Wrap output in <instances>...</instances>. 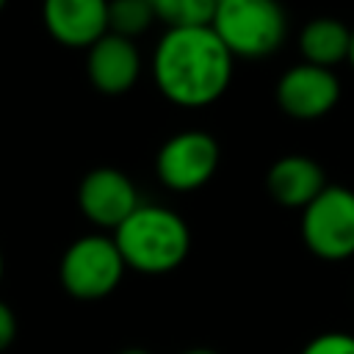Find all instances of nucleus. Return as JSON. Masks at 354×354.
<instances>
[{
    "mask_svg": "<svg viewBox=\"0 0 354 354\" xmlns=\"http://www.w3.org/2000/svg\"><path fill=\"white\" fill-rule=\"evenodd\" d=\"M0 279H3V252H0Z\"/></svg>",
    "mask_w": 354,
    "mask_h": 354,
    "instance_id": "aec40b11",
    "label": "nucleus"
},
{
    "mask_svg": "<svg viewBox=\"0 0 354 354\" xmlns=\"http://www.w3.org/2000/svg\"><path fill=\"white\" fill-rule=\"evenodd\" d=\"M340 91V80L332 69L301 61L279 75L274 100L285 116L296 122H315L337 105Z\"/></svg>",
    "mask_w": 354,
    "mask_h": 354,
    "instance_id": "0eeeda50",
    "label": "nucleus"
},
{
    "mask_svg": "<svg viewBox=\"0 0 354 354\" xmlns=\"http://www.w3.org/2000/svg\"><path fill=\"white\" fill-rule=\"evenodd\" d=\"M124 271L127 266L113 235H83L64 252L58 277L69 296L80 301H97L119 288Z\"/></svg>",
    "mask_w": 354,
    "mask_h": 354,
    "instance_id": "39448f33",
    "label": "nucleus"
},
{
    "mask_svg": "<svg viewBox=\"0 0 354 354\" xmlns=\"http://www.w3.org/2000/svg\"><path fill=\"white\" fill-rule=\"evenodd\" d=\"M210 28L232 58L274 55L288 36V14L277 0H218Z\"/></svg>",
    "mask_w": 354,
    "mask_h": 354,
    "instance_id": "7ed1b4c3",
    "label": "nucleus"
},
{
    "mask_svg": "<svg viewBox=\"0 0 354 354\" xmlns=\"http://www.w3.org/2000/svg\"><path fill=\"white\" fill-rule=\"evenodd\" d=\"M113 241L127 268L138 274H169L191 252V230L171 207L141 202L116 230Z\"/></svg>",
    "mask_w": 354,
    "mask_h": 354,
    "instance_id": "f03ea898",
    "label": "nucleus"
},
{
    "mask_svg": "<svg viewBox=\"0 0 354 354\" xmlns=\"http://www.w3.org/2000/svg\"><path fill=\"white\" fill-rule=\"evenodd\" d=\"M138 205L141 199H138L133 180L113 166L91 169L77 185L80 213L91 224L105 227V230H116Z\"/></svg>",
    "mask_w": 354,
    "mask_h": 354,
    "instance_id": "6e6552de",
    "label": "nucleus"
},
{
    "mask_svg": "<svg viewBox=\"0 0 354 354\" xmlns=\"http://www.w3.org/2000/svg\"><path fill=\"white\" fill-rule=\"evenodd\" d=\"M326 188V174L318 160L307 155H282L268 166L266 191L282 207H307Z\"/></svg>",
    "mask_w": 354,
    "mask_h": 354,
    "instance_id": "9b49d317",
    "label": "nucleus"
},
{
    "mask_svg": "<svg viewBox=\"0 0 354 354\" xmlns=\"http://www.w3.org/2000/svg\"><path fill=\"white\" fill-rule=\"evenodd\" d=\"M155 8L149 0H108V30L124 39L144 36L155 22Z\"/></svg>",
    "mask_w": 354,
    "mask_h": 354,
    "instance_id": "ddd939ff",
    "label": "nucleus"
},
{
    "mask_svg": "<svg viewBox=\"0 0 354 354\" xmlns=\"http://www.w3.org/2000/svg\"><path fill=\"white\" fill-rule=\"evenodd\" d=\"M149 3H155V0H149Z\"/></svg>",
    "mask_w": 354,
    "mask_h": 354,
    "instance_id": "4be33fe9",
    "label": "nucleus"
},
{
    "mask_svg": "<svg viewBox=\"0 0 354 354\" xmlns=\"http://www.w3.org/2000/svg\"><path fill=\"white\" fill-rule=\"evenodd\" d=\"M6 3H8V0H0V11H3V8H6Z\"/></svg>",
    "mask_w": 354,
    "mask_h": 354,
    "instance_id": "412c9836",
    "label": "nucleus"
},
{
    "mask_svg": "<svg viewBox=\"0 0 354 354\" xmlns=\"http://www.w3.org/2000/svg\"><path fill=\"white\" fill-rule=\"evenodd\" d=\"M183 354H218V351H213V348H205V346H196V348H185Z\"/></svg>",
    "mask_w": 354,
    "mask_h": 354,
    "instance_id": "f3484780",
    "label": "nucleus"
},
{
    "mask_svg": "<svg viewBox=\"0 0 354 354\" xmlns=\"http://www.w3.org/2000/svg\"><path fill=\"white\" fill-rule=\"evenodd\" d=\"M348 64L354 69V28H351V50H348Z\"/></svg>",
    "mask_w": 354,
    "mask_h": 354,
    "instance_id": "a211bd4d",
    "label": "nucleus"
},
{
    "mask_svg": "<svg viewBox=\"0 0 354 354\" xmlns=\"http://www.w3.org/2000/svg\"><path fill=\"white\" fill-rule=\"evenodd\" d=\"M152 8L166 28H207L216 0H155Z\"/></svg>",
    "mask_w": 354,
    "mask_h": 354,
    "instance_id": "4468645a",
    "label": "nucleus"
},
{
    "mask_svg": "<svg viewBox=\"0 0 354 354\" xmlns=\"http://www.w3.org/2000/svg\"><path fill=\"white\" fill-rule=\"evenodd\" d=\"M301 354H354V335L348 332H324L307 340Z\"/></svg>",
    "mask_w": 354,
    "mask_h": 354,
    "instance_id": "2eb2a0df",
    "label": "nucleus"
},
{
    "mask_svg": "<svg viewBox=\"0 0 354 354\" xmlns=\"http://www.w3.org/2000/svg\"><path fill=\"white\" fill-rule=\"evenodd\" d=\"M119 354H149V351H144V348H124V351H119Z\"/></svg>",
    "mask_w": 354,
    "mask_h": 354,
    "instance_id": "6ab92c4d",
    "label": "nucleus"
},
{
    "mask_svg": "<svg viewBox=\"0 0 354 354\" xmlns=\"http://www.w3.org/2000/svg\"><path fill=\"white\" fill-rule=\"evenodd\" d=\"M86 75L91 86L102 94H124L141 77V53L133 39L105 33L88 47Z\"/></svg>",
    "mask_w": 354,
    "mask_h": 354,
    "instance_id": "1a4fd4ad",
    "label": "nucleus"
},
{
    "mask_svg": "<svg viewBox=\"0 0 354 354\" xmlns=\"http://www.w3.org/2000/svg\"><path fill=\"white\" fill-rule=\"evenodd\" d=\"M14 337H17V315L6 301H0V351H6L14 343Z\"/></svg>",
    "mask_w": 354,
    "mask_h": 354,
    "instance_id": "dca6fc26",
    "label": "nucleus"
},
{
    "mask_svg": "<svg viewBox=\"0 0 354 354\" xmlns=\"http://www.w3.org/2000/svg\"><path fill=\"white\" fill-rule=\"evenodd\" d=\"M351 50V28L335 17H315L299 30V53L301 61L335 69L348 61Z\"/></svg>",
    "mask_w": 354,
    "mask_h": 354,
    "instance_id": "f8f14e48",
    "label": "nucleus"
},
{
    "mask_svg": "<svg viewBox=\"0 0 354 354\" xmlns=\"http://www.w3.org/2000/svg\"><path fill=\"white\" fill-rule=\"evenodd\" d=\"M47 33L64 47H91L108 33V0H44Z\"/></svg>",
    "mask_w": 354,
    "mask_h": 354,
    "instance_id": "9d476101",
    "label": "nucleus"
},
{
    "mask_svg": "<svg viewBox=\"0 0 354 354\" xmlns=\"http://www.w3.org/2000/svg\"><path fill=\"white\" fill-rule=\"evenodd\" d=\"M299 232L318 260L343 263L354 257V191L326 183V188L301 207Z\"/></svg>",
    "mask_w": 354,
    "mask_h": 354,
    "instance_id": "20e7f679",
    "label": "nucleus"
},
{
    "mask_svg": "<svg viewBox=\"0 0 354 354\" xmlns=\"http://www.w3.org/2000/svg\"><path fill=\"white\" fill-rule=\"evenodd\" d=\"M235 58L207 28H166L152 53L158 91L177 108H207L224 97Z\"/></svg>",
    "mask_w": 354,
    "mask_h": 354,
    "instance_id": "f257e3e1",
    "label": "nucleus"
},
{
    "mask_svg": "<svg viewBox=\"0 0 354 354\" xmlns=\"http://www.w3.org/2000/svg\"><path fill=\"white\" fill-rule=\"evenodd\" d=\"M221 160L218 141L205 130H180L169 136L158 155L155 171L158 180L174 194H191L210 183Z\"/></svg>",
    "mask_w": 354,
    "mask_h": 354,
    "instance_id": "423d86ee",
    "label": "nucleus"
}]
</instances>
